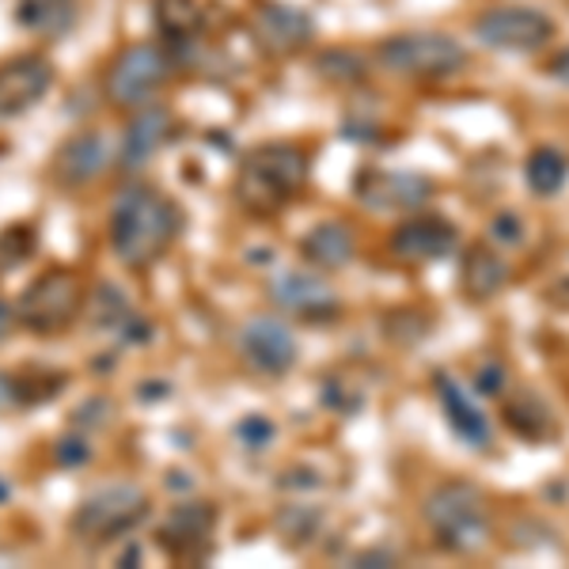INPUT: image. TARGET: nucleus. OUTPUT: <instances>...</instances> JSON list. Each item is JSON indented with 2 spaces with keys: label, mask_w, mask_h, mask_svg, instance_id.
I'll list each match as a JSON object with an SVG mask.
<instances>
[{
  "label": "nucleus",
  "mask_w": 569,
  "mask_h": 569,
  "mask_svg": "<svg viewBox=\"0 0 569 569\" xmlns=\"http://www.w3.org/2000/svg\"><path fill=\"white\" fill-rule=\"evenodd\" d=\"M270 297H273V305H281L284 311H292V316H305L311 323H323V319L338 316L335 289H330L323 278L305 273V270H289V273H281V278H273Z\"/></svg>",
  "instance_id": "14"
},
{
  "label": "nucleus",
  "mask_w": 569,
  "mask_h": 569,
  "mask_svg": "<svg viewBox=\"0 0 569 569\" xmlns=\"http://www.w3.org/2000/svg\"><path fill=\"white\" fill-rule=\"evenodd\" d=\"M182 217L163 190L133 182L110 209V247L130 270H149L176 247Z\"/></svg>",
  "instance_id": "1"
},
{
  "label": "nucleus",
  "mask_w": 569,
  "mask_h": 569,
  "mask_svg": "<svg viewBox=\"0 0 569 569\" xmlns=\"http://www.w3.org/2000/svg\"><path fill=\"white\" fill-rule=\"evenodd\" d=\"M80 0H20L16 4V20L23 31L39 34V39H58L77 23Z\"/></svg>",
  "instance_id": "21"
},
{
  "label": "nucleus",
  "mask_w": 569,
  "mask_h": 569,
  "mask_svg": "<svg viewBox=\"0 0 569 569\" xmlns=\"http://www.w3.org/2000/svg\"><path fill=\"white\" fill-rule=\"evenodd\" d=\"M80 308H84V284H80L77 273L46 270L27 284L16 319L34 335H58L80 316Z\"/></svg>",
  "instance_id": "6"
},
{
  "label": "nucleus",
  "mask_w": 569,
  "mask_h": 569,
  "mask_svg": "<svg viewBox=\"0 0 569 569\" xmlns=\"http://www.w3.org/2000/svg\"><path fill=\"white\" fill-rule=\"evenodd\" d=\"M353 566H399V555L388 547H372V550H361V555L353 558Z\"/></svg>",
  "instance_id": "31"
},
{
  "label": "nucleus",
  "mask_w": 569,
  "mask_h": 569,
  "mask_svg": "<svg viewBox=\"0 0 569 569\" xmlns=\"http://www.w3.org/2000/svg\"><path fill=\"white\" fill-rule=\"evenodd\" d=\"M156 27L171 46H194L206 31V8L201 0H156Z\"/></svg>",
  "instance_id": "22"
},
{
  "label": "nucleus",
  "mask_w": 569,
  "mask_h": 569,
  "mask_svg": "<svg viewBox=\"0 0 569 569\" xmlns=\"http://www.w3.org/2000/svg\"><path fill=\"white\" fill-rule=\"evenodd\" d=\"M240 353L254 372L262 376H284L297 365V335L273 316H259L243 327Z\"/></svg>",
  "instance_id": "11"
},
{
  "label": "nucleus",
  "mask_w": 569,
  "mask_h": 569,
  "mask_svg": "<svg viewBox=\"0 0 569 569\" xmlns=\"http://www.w3.org/2000/svg\"><path fill=\"white\" fill-rule=\"evenodd\" d=\"M149 517V493L141 486H103L91 498H84L72 512V536L88 547H107L114 539L130 536L137 525Z\"/></svg>",
  "instance_id": "4"
},
{
  "label": "nucleus",
  "mask_w": 569,
  "mask_h": 569,
  "mask_svg": "<svg viewBox=\"0 0 569 569\" xmlns=\"http://www.w3.org/2000/svg\"><path fill=\"white\" fill-rule=\"evenodd\" d=\"M525 182H528L531 194H539V198L562 194V187L569 182V160H566V152L550 149V144L536 149L525 160Z\"/></svg>",
  "instance_id": "24"
},
{
  "label": "nucleus",
  "mask_w": 569,
  "mask_h": 569,
  "mask_svg": "<svg viewBox=\"0 0 569 569\" xmlns=\"http://www.w3.org/2000/svg\"><path fill=\"white\" fill-rule=\"evenodd\" d=\"M437 395H440V402H445V415H448L452 433L460 437L463 445H471L475 452H486V448L493 445L490 418H486L482 410L467 399V391L448 372H437Z\"/></svg>",
  "instance_id": "16"
},
{
  "label": "nucleus",
  "mask_w": 569,
  "mask_h": 569,
  "mask_svg": "<svg viewBox=\"0 0 569 569\" xmlns=\"http://www.w3.org/2000/svg\"><path fill=\"white\" fill-rule=\"evenodd\" d=\"M171 137V114L163 107H144L141 114L130 122V130L122 137V160L130 163V168H141V163H149L156 152L168 144Z\"/></svg>",
  "instance_id": "18"
},
{
  "label": "nucleus",
  "mask_w": 569,
  "mask_h": 569,
  "mask_svg": "<svg viewBox=\"0 0 569 569\" xmlns=\"http://www.w3.org/2000/svg\"><path fill=\"white\" fill-rule=\"evenodd\" d=\"M107 168V137L103 133H77L61 144L58 160H53V179L69 190L88 187Z\"/></svg>",
  "instance_id": "15"
},
{
  "label": "nucleus",
  "mask_w": 569,
  "mask_h": 569,
  "mask_svg": "<svg viewBox=\"0 0 569 569\" xmlns=\"http://www.w3.org/2000/svg\"><path fill=\"white\" fill-rule=\"evenodd\" d=\"M39 247V236H34L31 224H16L8 232H0V273H12L16 266H23Z\"/></svg>",
  "instance_id": "26"
},
{
  "label": "nucleus",
  "mask_w": 569,
  "mask_h": 569,
  "mask_svg": "<svg viewBox=\"0 0 569 569\" xmlns=\"http://www.w3.org/2000/svg\"><path fill=\"white\" fill-rule=\"evenodd\" d=\"M259 34L270 50L292 53L300 50L305 42H311L316 34V23H311L308 12H297V8H284V4H266L259 12Z\"/></svg>",
  "instance_id": "19"
},
{
  "label": "nucleus",
  "mask_w": 569,
  "mask_h": 569,
  "mask_svg": "<svg viewBox=\"0 0 569 569\" xmlns=\"http://www.w3.org/2000/svg\"><path fill=\"white\" fill-rule=\"evenodd\" d=\"M300 254L319 270H342L353 259V232L338 220H323L300 240Z\"/></svg>",
  "instance_id": "20"
},
{
  "label": "nucleus",
  "mask_w": 569,
  "mask_h": 569,
  "mask_svg": "<svg viewBox=\"0 0 569 569\" xmlns=\"http://www.w3.org/2000/svg\"><path fill=\"white\" fill-rule=\"evenodd\" d=\"M236 433H240V440L251 448V452H262V448L273 440V421H266L262 415H251L240 429H236Z\"/></svg>",
  "instance_id": "29"
},
{
  "label": "nucleus",
  "mask_w": 569,
  "mask_h": 569,
  "mask_svg": "<svg viewBox=\"0 0 569 569\" xmlns=\"http://www.w3.org/2000/svg\"><path fill=\"white\" fill-rule=\"evenodd\" d=\"M460 243V228L452 224L448 217H437V213H421V217H410L395 228L391 236V251L399 254L402 262H437V259H448Z\"/></svg>",
  "instance_id": "13"
},
{
  "label": "nucleus",
  "mask_w": 569,
  "mask_h": 569,
  "mask_svg": "<svg viewBox=\"0 0 569 569\" xmlns=\"http://www.w3.org/2000/svg\"><path fill=\"white\" fill-rule=\"evenodd\" d=\"M316 69L323 72L327 80H338V84H350V80L361 77V61L353 58L350 50H335V53H323L316 61Z\"/></svg>",
  "instance_id": "27"
},
{
  "label": "nucleus",
  "mask_w": 569,
  "mask_h": 569,
  "mask_svg": "<svg viewBox=\"0 0 569 569\" xmlns=\"http://www.w3.org/2000/svg\"><path fill=\"white\" fill-rule=\"evenodd\" d=\"M505 281H509V266L493 247L486 243H471L463 251V262H460V284L467 292V300H475V305H482V300L498 297L505 289Z\"/></svg>",
  "instance_id": "17"
},
{
  "label": "nucleus",
  "mask_w": 569,
  "mask_h": 569,
  "mask_svg": "<svg viewBox=\"0 0 569 569\" xmlns=\"http://www.w3.org/2000/svg\"><path fill=\"white\" fill-rule=\"evenodd\" d=\"M475 39L501 53H536L555 39V20L539 8L501 4L475 20Z\"/></svg>",
  "instance_id": "7"
},
{
  "label": "nucleus",
  "mask_w": 569,
  "mask_h": 569,
  "mask_svg": "<svg viewBox=\"0 0 569 569\" xmlns=\"http://www.w3.org/2000/svg\"><path fill=\"white\" fill-rule=\"evenodd\" d=\"M12 335V311H8V305H0V342Z\"/></svg>",
  "instance_id": "33"
},
{
  "label": "nucleus",
  "mask_w": 569,
  "mask_h": 569,
  "mask_svg": "<svg viewBox=\"0 0 569 569\" xmlns=\"http://www.w3.org/2000/svg\"><path fill=\"white\" fill-rule=\"evenodd\" d=\"M217 509L206 501H182L160 525V547L171 562H201L213 550Z\"/></svg>",
  "instance_id": "10"
},
{
  "label": "nucleus",
  "mask_w": 569,
  "mask_h": 569,
  "mask_svg": "<svg viewBox=\"0 0 569 569\" xmlns=\"http://www.w3.org/2000/svg\"><path fill=\"white\" fill-rule=\"evenodd\" d=\"M505 383H509V376H505L501 361H486L479 365V372H475V395H482V399H498L505 391Z\"/></svg>",
  "instance_id": "28"
},
{
  "label": "nucleus",
  "mask_w": 569,
  "mask_h": 569,
  "mask_svg": "<svg viewBox=\"0 0 569 569\" xmlns=\"http://www.w3.org/2000/svg\"><path fill=\"white\" fill-rule=\"evenodd\" d=\"M426 525L433 528L437 543L448 555H475L490 539V517H486V493L475 482H440L421 505Z\"/></svg>",
  "instance_id": "3"
},
{
  "label": "nucleus",
  "mask_w": 569,
  "mask_h": 569,
  "mask_svg": "<svg viewBox=\"0 0 569 569\" xmlns=\"http://www.w3.org/2000/svg\"><path fill=\"white\" fill-rule=\"evenodd\" d=\"M168 80V53L160 46H130L107 72V96L118 107H141Z\"/></svg>",
  "instance_id": "8"
},
{
  "label": "nucleus",
  "mask_w": 569,
  "mask_h": 569,
  "mask_svg": "<svg viewBox=\"0 0 569 569\" xmlns=\"http://www.w3.org/2000/svg\"><path fill=\"white\" fill-rule=\"evenodd\" d=\"M555 297L562 300V305H569V281H562V284H558V292H555Z\"/></svg>",
  "instance_id": "34"
},
{
  "label": "nucleus",
  "mask_w": 569,
  "mask_h": 569,
  "mask_svg": "<svg viewBox=\"0 0 569 569\" xmlns=\"http://www.w3.org/2000/svg\"><path fill=\"white\" fill-rule=\"evenodd\" d=\"M308 182V156L297 144H259L243 156L236 198L251 217H273Z\"/></svg>",
  "instance_id": "2"
},
{
  "label": "nucleus",
  "mask_w": 569,
  "mask_h": 569,
  "mask_svg": "<svg viewBox=\"0 0 569 569\" xmlns=\"http://www.w3.org/2000/svg\"><path fill=\"white\" fill-rule=\"evenodd\" d=\"M380 66L399 77L445 80L467 66V50L445 31H407L380 42Z\"/></svg>",
  "instance_id": "5"
},
{
  "label": "nucleus",
  "mask_w": 569,
  "mask_h": 569,
  "mask_svg": "<svg viewBox=\"0 0 569 569\" xmlns=\"http://www.w3.org/2000/svg\"><path fill=\"white\" fill-rule=\"evenodd\" d=\"M505 421H509L512 433H520L525 440H547L558 433L555 415L536 391H517V399L505 402Z\"/></svg>",
  "instance_id": "23"
},
{
  "label": "nucleus",
  "mask_w": 569,
  "mask_h": 569,
  "mask_svg": "<svg viewBox=\"0 0 569 569\" xmlns=\"http://www.w3.org/2000/svg\"><path fill=\"white\" fill-rule=\"evenodd\" d=\"M547 72H550V80H558L562 88H569V50H562L558 58H550Z\"/></svg>",
  "instance_id": "32"
},
{
  "label": "nucleus",
  "mask_w": 569,
  "mask_h": 569,
  "mask_svg": "<svg viewBox=\"0 0 569 569\" xmlns=\"http://www.w3.org/2000/svg\"><path fill=\"white\" fill-rule=\"evenodd\" d=\"M490 236L505 247H520L525 243V220H520L517 213H498L490 224Z\"/></svg>",
  "instance_id": "30"
},
{
  "label": "nucleus",
  "mask_w": 569,
  "mask_h": 569,
  "mask_svg": "<svg viewBox=\"0 0 569 569\" xmlns=\"http://www.w3.org/2000/svg\"><path fill=\"white\" fill-rule=\"evenodd\" d=\"M53 84V66L42 53H20L0 66V122L31 110Z\"/></svg>",
  "instance_id": "12"
},
{
  "label": "nucleus",
  "mask_w": 569,
  "mask_h": 569,
  "mask_svg": "<svg viewBox=\"0 0 569 569\" xmlns=\"http://www.w3.org/2000/svg\"><path fill=\"white\" fill-rule=\"evenodd\" d=\"M433 179L418 171H383V168H361L353 179V194L376 213H415L433 198Z\"/></svg>",
  "instance_id": "9"
},
{
  "label": "nucleus",
  "mask_w": 569,
  "mask_h": 569,
  "mask_svg": "<svg viewBox=\"0 0 569 569\" xmlns=\"http://www.w3.org/2000/svg\"><path fill=\"white\" fill-rule=\"evenodd\" d=\"M319 525H323V512L316 505H284L278 512V531L289 547H308L316 539Z\"/></svg>",
  "instance_id": "25"
}]
</instances>
